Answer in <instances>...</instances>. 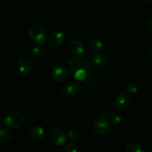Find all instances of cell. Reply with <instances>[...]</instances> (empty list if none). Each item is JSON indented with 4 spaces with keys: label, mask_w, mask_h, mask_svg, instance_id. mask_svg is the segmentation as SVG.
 Segmentation results:
<instances>
[{
    "label": "cell",
    "mask_w": 152,
    "mask_h": 152,
    "mask_svg": "<svg viewBox=\"0 0 152 152\" xmlns=\"http://www.w3.org/2000/svg\"><path fill=\"white\" fill-rule=\"evenodd\" d=\"M2 122V119H1V117H0V123Z\"/></svg>",
    "instance_id": "obj_25"
},
{
    "label": "cell",
    "mask_w": 152,
    "mask_h": 152,
    "mask_svg": "<svg viewBox=\"0 0 152 152\" xmlns=\"http://www.w3.org/2000/svg\"><path fill=\"white\" fill-rule=\"evenodd\" d=\"M93 64L95 68L99 70L106 69L109 65V59L106 55L102 53H97L93 58Z\"/></svg>",
    "instance_id": "obj_11"
},
{
    "label": "cell",
    "mask_w": 152,
    "mask_h": 152,
    "mask_svg": "<svg viewBox=\"0 0 152 152\" xmlns=\"http://www.w3.org/2000/svg\"><path fill=\"white\" fill-rule=\"evenodd\" d=\"M149 55H150V58H151V59L152 60V48H151V50H150V52H149Z\"/></svg>",
    "instance_id": "obj_23"
},
{
    "label": "cell",
    "mask_w": 152,
    "mask_h": 152,
    "mask_svg": "<svg viewBox=\"0 0 152 152\" xmlns=\"http://www.w3.org/2000/svg\"><path fill=\"white\" fill-rule=\"evenodd\" d=\"M125 150H126V152H144L141 145L136 142L129 143L126 146Z\"/></svg>",
    "instance_id": "obj_18"
},
{
    "label": "cell",
    "mask_w": 152,
    "mask_h": 152,
    "mask_svg": "<svg viewBox=\"0 0 152 152\" xmlns=\"http://www.w3.org/2000/svg\"><path fill=\"white\" fill-rule=\"evenodd\" d=\"M85 82H86V86H87V87L90 90V91L95 92L97 90L98 86L97 84H96V82H94V81H92V80L90 79L87 80Z\"/></svg>",
    "instance_id": "obj_22"
},
{
    "label": "cell",
    "mask_w": 152,
    "mask_h": 152,
    "mask_svg": "<svg viewBox=\"0 0 152 152\" xmlns=\"http://www.w3.org/2000/svg\"><path fill=\"white\" fill-rule=\"evenodd\" d=\"M11 134L8 129L2 128H0V140L4 142H8L11 140Z\"/></svg>",
    "instance_id": "obj_17"
},
{
    "label": "cell",
    "mask_w": 152,
    "mask_h": 152,
    "mask_svg": "<svg viewBox=\"0 0 152 152\" xmlns=\"http://www.w3.org/2000/svg\"><path fill=\"white\" fill-rule=\"evenodd\" d=\"M68 70L76 81L84 82L93 75V66L90 61L81 57H72L67 62Z\"/></svg>",
    "instance_id": "obj_1"
},
{
    "label": "cell",
    "mask_w": 152,
    "mask_h": 152,
    "mask_svg": "<svg viewBox=\"0 0 152 152\" xmlns=\"http://www.w3.org/2000/svg\"><path fill=\"white\" fill-rule=\"evenodd\" d=\"M89 48L90 50L96 53H99L103 48V43L98 38H93L89 43Z\"/></svg>",
    "instance_id": "obj_15"
},
{
    "label": "cell",
    "mask_w": 152,
    "mask_h": 152,
    "mask_svg": "<svg viewBox=\"0 0 152 152\" xmlns=\"http://www.w3.org/2000/svg\"><path fill=\"white\" fill-rule=\"evenodd\" d=\"M82 90L81 84L78 83H69L65 84L62 88V93L66 97H74L78 96Z\"/></svg>",
    "instance_id": "obj_6"
},
{
    "label": "cell",
    "mask_w": 152,
    "mask_h": 152,
    "mask_svg": "<svg viewBox=\"0 0 152 152\" xmlns=\"http://www.w3.org/2000/svg\"><path fill=\"white\" fill-rule=\"evenodd\" d=\"M125 90L128 94L134 95L138 92V85L134 82H130L127 84Z\"/></svg>",
    "instance_id": "obj_19"
},
{
    "label": "cell",
    "mask_w": 152,
    "mask_h": 152,
    "mask_svg": "<svg viewBox=\"0 0 152 152\" xmlns=\"http://www.w3.org/2000/svg\"><path fill=\"white\" fill-rule=\"evenodd\" d=\"M145 1H147V2H151V3H152V0H145Z\"/></svg>",
    "instance_id": "obj_24"
},
{
    "label": "cell",
    "mask_w": 152,
    "mask_h": 152,
    "mask_svg": "<svg viewBox=\"0 0 152 152\" xmlns=\"http://www.w3.org/2000/svg\"><path fill=\"white\" fill-rule=\"evenodd\" d=\"M66 152H81L80 148L78 145H76L74 142H69L66 145L65 148Z\"/></svg>",
    "instance_id": "obj_20"
},
{
    "label": "cell",
    "mask_w": 152,
    "mask_h": 152,
    "mask_svg": "<svg viewBox=\"0 0 152 152\" xmlns=\"http://www.w3.org/2000/svg\"><path fill=\"white\" fill-rule=\"evenodd\" d=\"M24 115L18 111H14L8 114L3 120L4 125L11 128H18L24 123Z\"/></svg>",
    "instance_id": "obj_2"
},
{
    "label": "cell",
    "mask_w": 152,
    "mask_h": 152,
    "mask_svg": "<svg viewBox=\"0 0 152 152\" xmlns=\"http://www.w3.org/2000/svg\"><path fill=\"white\" fill-rule=\"evenodd\" d=\"M33 55L36 58H40L43 56L46 52V46L43 43H37L34 47L33 48Z\"/></svg>",
    "instance_id": "obj_16"
},
{
    "label": "cell",
    "mask_w": 152,
    "mask_h": 152,
    "mask_svg": "<svg viewBox=\"0 0 152 152\" xmlns=\"http://www.w3.org/2000/svg\"><path fill=\"white\" fill-rule=\"evenodd\" d=\"M28 35L33 41L40 43L46 40L47 31L43 26L40 25H34L28 29Z\"/></svg>",
    "instance_id": "obj_3"
},
{
    "label": "cell",
    "mask_w": 152,
    "mask_h": 152,
    "mask_svg": "<svg viewBox=\"0 0 152 152\" xmlns=\"http://www.w3.org/2000/svg\"><path fill=\"white\" fill-rule=\"evenodd\" d=\"M17 69L22 74H28L33 69V61L27 56H23L17 62Z\"/></svg>",
    "instance_id": "obj_8"
},
{
    "label": "cell",
    "mask_w": 152,
    "mask_h": 152,
    "mask_svg": "<svg viewBox=\"0 0 152 152\" xmlns=\"http://www.w3.org/2000/svg\"><path fill=\"white\" fill-rule=\"evenodd\" d=\"M102 118L109 121L113 125H119L123 121V115L118 111H113L110 113L108 110H104L102 113Z\"/></svg>",
    "instance_id": "obj_10"
},
{
    "label": "cell",
    "mask_w": 152,
    "mask_h": 152,
    "mask_svg": "<svg viewBox=\"0 0 152 152\" xmlns=\"http://www.w3.org/2000/svg\"><path fill=\"white\" fill-rule=\"evenodd\" d=\"M67 137L71 142H75L79 139L80 134L78 131H70L67 133Z\"/></svg>",
    "instance_id": "obj_21"
},
{
    "label": "cell",
    "mask_w": 152,
    "mask_h": 152,
    "mask_svg": "<svg viewBox=\"0 0 152 152\" xmlns=\"http://www.w3.org/2000/svg\"><path fill=\"white\" fill-rule=\"evenodd\" d=\"M130 104V97L128 94L121 93L118 95L113 102L114 107L117 110H125Z\"/></svg>",
    "instance_id": "obj_12"
},
{
    "label": "cell",
    "mask_w": 152,
    "mask_h": 152,
    "mask_svg": "<svg viewBox=\"0 0 152 152\" xmlns=\"http://www.w3.org/2000/svg\"><path fill=\"white\" fill-rule=\"evenodd\" d=\"M67 140V134L64 130L55 129L52 131L50 135L51 142L55 145H63L66 142Z\"/></svg>",
    "instance_id": "obj_7"
},
{
    "label": "cell",
    "mask_w": 152,
    "mask_h": 152,
    "mask_svg": "<svg viewBox=\"0 0 152 152\" xmlns=\"http://www.w3.org/2000/svg\"><path fill=\"white\" fill-rule=\"evenodd\" d=\"M46 40L49 46L54 48H57L62 46L65 40V37H64V34L61 32L54 31L49 34Z\"/></svg>",
    "instance_id": "obj_9"
},
{
    "label": "cell",
    "mask_w": 152,
    "mask_h": 152,
    "mask_svg": "<svg viewBox=\"0 0 152 152\" xmlns=\"http://www.w3.org/2000/svg\"><path fill=\"white\" fill-rule=\"evenodd\" d=\"M69 50L73 55L75 57H80L84 54L85 47H84V43L81 40L78 39H74L70 42Z\"/></svg>",
    "instance_id": "obj_13"
},
{
    "label": "cell",
    "mask_w": 152,
    "mask_h": 152,
    "mask_svg": "<svg viewBox=\"0 0 152 152\" xmlns=\"http://www.w3.org/2000/svg\"><path fill=\"white\" fill-rule=\"evenodd\" d=\"M29 137L34 142H40L45 137V131L42 127L35 126L31 129Z\"/></svg>",
    "instance_id": "obj_14"
},
{
    "label": "cell",
    "mask_w": 152,
    "mask_h": 152,
    "mask_svg": "<svg viewBox=\"0 0 152 152\" xmlns=\"http://www.w3.org/2000/svg\"><path fill=\"white\" fill-rule=\"evenodd\" d=\"M52 77L57 83H64L69 77V72L64 66H56L52 69Z\"/></svg>",
    "instance_id": "obj_5"
},
{
    "label": "cell",
    "mask_w": 152,
    "mask_h": 152,
    "mask_svg": "<svg viewBox=\"0 0 152 152\" xmlns=\"http://www.w3.org/2000/svg\"><path fill=\"white\" fill-rule=\"evenodd\" d=\"M92 128L95 134L99 136H106L110 132L111 125L107 119L98 118L93 122Z\"/></svg>",
    "instance_id": "obj_4"
}]
</instances>
